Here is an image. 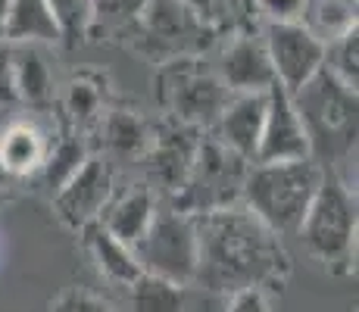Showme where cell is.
Segmentation results:
<instances>
[{"instance_id": "cell-1", "label": "cell", "mask_w": 359, "mask_h": 312, "mask_svg": "<svg viewBox=\"0 0 359 312\" xmlns=\"http://www.w3.org/2000/svg\"><path fill=\"white\" fill-rule=\"evenodd\" d=\"M197 228V275L194 287L212 294L285 290L291 281V253L285 240L253 216L244 203L194 216Z\"/></svg>"}, {"instance_id": "cell-2", "label": "cell", "mask_w": 359, "mask_h": 312, "mask_svg": "<svg viewBox=\"0 0 359 312\" xmlns=\"http://www.w3.org/2000/svg\"><path fill=\"white\" fill-rule=\"evenodd\" d=\"M291 100L309 135L313 159L337 175L356 156V91L319 69L306 85L291 91Z\"/></svg>"}, {"instance_id": "cell-3", "label": "cell", "mask_w": 359, "mask_h": 312, "mask_svg": "<svg viewBox=\"0 0 359 312\" xmlns=\"http://www.w3.org/2000/svg\"><path fill=\"white\" fill-rule=\"evenodd\" d=\"M322 169L316 159H294V163H253L247 172L241 203L269 225L278 238L297 234L316 191L322 184Z\"/></svg>"}, {"instance_id": "cell-4", "label": "cell", "mask_w": 359, "mask_h": 312, "mask_svg": "<svg viewBox=\"0 0 359 312\" xmlns=\"http://www.w3.org/2000/svg\"><path fill=\"white\" fill-rule=\"evenodd\" d=\"M356 191L325 169L319 191L297 228L303 247L328 275H350L356 269Z\"/></svg>"}, {"instance_id": "cell-5", "label": "cell", "mask_w": 359, "mask_h": 312, "mask_svg": "<svg viewBox=\"0 0 359 312\" xmlns=\"http://www.w3.org/2000/svg\"><path fill=\"white\" fill-rule=\"evenodd\" d=\"M250 165H253L250 159L238 156L225 144H219L212 135H203L184 184L169 200H160V203L172 206L178 212H188V216H203V212L238 206Z\"/></svg>"}, {"instance_id": "cell-6", "label": "cell", "mask_w": 359, "mask_h": 312, "mask_svg": "<svg viewBox=\"0 0 359 312\" xmlns=\"http://www.w3.org/2000/svg\"><path fill=\"white\" fill-rule=\"evenodd\" d=\"M156 94H160V107L165 109V119L191 125L197 131H210L231 97L219 72L206 69L194 57L165 62L156 75Z\"/></svg>"}, {"instance_id": "cell-7", "label": "cell", "mask_w": 359, "mask_h": 312, "mask_svg": "<svg viewBox=\"0 0 359 312\" xmlns=\"http://www.w3.org/2000/svg\"><path fill=\"white\" fill-rule=\"evenodd\" d=\"M131 250H135V259L141 266V272L160 275V278L184 284V287L194 284L197 228H194V216H188V212H178L172 206L160 203L147 234Z\"/></svg>"}, {"instance_id": "cell-8", "label": "cell", "mask_w": 359, "mask_h": 312, "mask_svg": "<svg viewBox=\"0 0 359 312\" xmlns=\"http://www.w3.org/2000/svg\"><path fill=\"white\" fill-rule=\"evenodd\" d=\"M200 137H203V131L172 119L154 125V137H150V147L144 154L141 165L147 172L144 182L150 184V191L160 200H169L184 184L191 163H194V154L200 147Z\"/></svg>"}, {"instance_id": "cell-9", "label": "cell", "mask_w": 359, "mask_h": 312, "mask_svg": "<svg viewBox=\"0 0 359 312\" xmlns=\"http://www.w3.org/2000/svg\"><path fill=\"white\" fill-rule=\"evenodd\" d=\"M116 191L113 165L103 154H91L79 172L53 194V216H57L69 231H81L85 225L100 219L107 200Z\"/></svg>"}, {"instance_id": "cell-10", "label": "cell", "mask_w": 359, "mask_h": 312, "mask_svg": "<svg viewBox=\"0 0 359 312\" xmlns=\"http://www.w3.org/2000/svg\"><path fill=\"white\" fill-rule=\"evenodd\" d=\"M262 44L272 60L275 81L285 91H297L300 85H306L325 60V44L316 41L300 22H266Z\"/></svg>"}, {"instance_id": "cell-11", "label": "cell", "mask_w": 359, "mask_h": 312, "mask_svg": "<svg viewBox=\"0 0 359 312\" xmlns=\"http://www.w3.org/2000/svg\"><path fill=\"white\" fill-rule=\"evenodd\" d=\"M294 159H313L309 135L303 128L291 91L275 81L266 91V119L253 163H294Z\"/></svg>"}, {"instance_id": "cell-12", "label": "cell", "mask_w": 359, "mask_h": 312, "mask_svg": "<svg viewBox=\"0 0 359 312\" xmlns=\"http://www.w3.org/2000/svg\"><path fill=\"white\" fill-rule=\"evenodd\" d=\"M216 72L231 94H266L275 85V69L266 44L250 34H241L225 47Z\"/></svg>"}, {"instance_id": "cell-13", "label": "cell", "mask_w": 359, "mask_h": 312, "mask_svg": "<svg viewBox=\"0 0 359 312\" xmlns=\"http://www.w3.org/2000/svg\"><path fill=\"white\" fill-rule=\"evenodd\" d=\"M156 210H160V197L150 191L147 182H135L128 187H116L97 222L113 238H119L122 244L135 247L147 234Z\"/></svg>"}, {"instance_id": "cell-14", "label": "cell", "mask_w": 359, "mask_h": 312, "mask_svg": "<svg viewBox=\"0 0 359 312\" xmlns=\"http://www.w3.org/2000/svg\"><path fill=\"white\" fill-rule=\"evenodd\" d=\"M262 119H266V94H231L210 135L253 163L262 135Z\"/></svg>"}, {"instance_id": "cell-15", "label": "cell", "mask_w": 359, "mask_h": 312, "mask_svg": "<svg viewBox=\"0 0 359 312\" xmlns=\"http://www.w3.org/2000/svg\"><path fill=\"white\" fill-rule=\"evenodd\" d=\"M53 137L47 128L29 119H13L0 128V163L13 178H32L44 169Z\"/></svg>"}, {"instance_id": "cell-16", "label": "cell", "mask_w": 359, "mask_h": 312, "mask_svg": "<svg viewBox=\"0 0 359 312\" xmlns=\"http://www.w3.org/2000/svg\"><path fill=\"white\" fill-rule=\"evenodd\" d=\"M79 234H81V247H85V253L91 256L94 269H97L113 287L126 290L128 284L141 275V266H137V259H135V250L128 244H122L119 238H113L100 222L85 225Z\"/></svg>"}, {"instance_id": "cell-17", "label": "cell", "mask_w": 359, "mask_h": 312, "mask_svg": "<svg viewBox=\"0 0 359 312\" xmlns=\"http://www.w3.org/2000/svg\"><path fill=\"white\" fill-rule=\"evenodd\" d=\"M94 131H100L103 147L113 156L137 159V163L144 159V154L150 147V137H154V125L144 119V116H137L135 109H116V107L103 109Z\"/></svg>"}, {"instance_id": "cell-18", "label": "cell", "mask_w": 359, "mask_h": 312, "mask_svg": "<svg viewBox=\"0 0 359 312\" xmlns=\"http://www.w3.org/2000/svg\"><path fill=\"white\" fill-rule=\"evenodd\" d=\"M13 50V81L22 107L44 109L53 103V72L47 66L41 44H10Z\"/></svg>"}, {"instance_id": "cell-19", "label": "cell", "mask_w": 359, "mask_h": 312, "mask_svg": "<svg viewBox=\"0 0 359 312\" xmlns=\"http://www.w3.org/2000/svg\"><path fill=\"white\" fill-rule=\"evenodd\" d=\"M141 22L165 44H178V41L191 44L197 41V34H203V22L182 0H147V6L141 10Z\"/></svg>"}, {"instance_id": "cell-20", "label": "cell", "mask_w": 359, "mask_h": 312, "mask_svg": "<svg viewBox=\"0 0 359 312\" xmlns=\"http://www.w3.org/2000/svg\"><path fill=\"white\" fill-rule=\"evenodd\" d=\"M6 44H60L47 0H10L6 13Z\"/></svg>"}, {"instance_id": "cell-21", "label": "cell", "mask_w": 359, "mask_h": 312, "mask_svg": "<svg viewBox=\"0 0 359 312\" xmlns=\"http://www.w3.org/2000/svg\"><path fill=\"white\" fill-rule=\"evenodd\" d=\"M300 25L322 44H331L341 34L359 29L356 0H306Z\"/></svg>"}, {"instance_id": "cell-22", "label": "cell", "mask_w": 359, "mask_h": 312, "mask_svg": "<svg viewBox=\"0 0 359 312\" xmlns=\"http://www.w3.org/2000/svg\"><path fill=\"white\" fill-rule=\"evenodd\" d=\"M131 312H188V287L141 272L126 287Z\"/></svg>"}, {"instance_id": "cell-23", "label": "cell", "mask_w": 359, "mask_h": 312, "mask_svg": "<svg viewBox=\"0 0 359 312\" xmlns=\"http://www.w3.org/2000/svg\"><path fill=\"white\" fill-rule=\"evenodd\" d=\"M66 119L72 122V131H91L97 119L107 109V91H103V81L91 72L75 75L66 85Z\"/></svg>"}, {"instance_id": "cell-24", "label": "cell", "mask_w": 359, "mask_h": 312, "mask_svg": "<svg viewBox=\"0 0 359 312\" xmlns=\"http://www.w3.org/2000/svg\"><path fill=\"white\" fill-rule=\"evenodd\" d=\"M91 156V147H88L85 135L81 131H60L50 144V154H47L44 169L38 172L44 178V184L50 187V194H57L75 172L85 165V159Z\"/></svg>"}, {"instance_id": "cell-25", "label": "cell", "mask_w": 359, "mask_h": 312, "mask_svg": "<svg viewBox=\"0 0 359 312\" xmlns=\"http://www.w3.org/2000/svg\"><path fill=\"white\" fill-rule=\"evenodd\" d=\"M47 10H50L53 22H57L60 44L66 47L85 44L94 22H97L94 0H47Z\"/></svg>"}, {"instance_id": "cell-26", "label": "cell", "mask_w": 359, "mask_h": 312, "mask_svg": "<svg viewBox=\"0 0 359 312\" xmlns=\"http://www.w3.org/2000/svg\"><path fill=\"white\" fill-rule=\"evenodd\" d=\"M322 69L331 72L344 88L356 91L359 88V29L341 34L331 44H325V60Z\"/></svg>"}, {"instance_id": "cell-27", "label": "cell", "mask_w": 359, "mask_h": 312, "mask_svg": "<svg viewBox=\"0 0 359 312\" xmlns=\"http://www.w3.org/2000/svg\"><path fill=\"white\" fill-rule=\"evenodd\" d=\"M50 312H119V309L88 287H66L50 300Z\"/></svg>"}, {"instance_id": "cell-28", "label": "cell", "mask_w": 359, "mask_h": 312, "mask_svg": "<svg viewBox=\"0 0 359 312\" xmlns=\"http://www.w3.org/2000/svg\"><path fill=\"white\" fill-rule=\"evenodd\" d=\"M306 0H257L266 22H300Z\"/></svg>"}, {"instance_id": "cell-29", "label": "cell", "mask_w": 359, "mask_h": 312, "mask_svg": "<svg viewBox=\"0 0 359 312\" xmlns=\"http://www.w3.org/2000/svg\"><path fill=\"white\" fill-rule=\"evenodd\" d=\"M16 81H13V50L6 41H0V107H16Z\"/></svg>"}, {"instance_id": "cell-30", "label": "cell", "mask_w": 359, "mask_h": 312, "mask_svg": "<svg viewBox=\"0 0 359 312\" xmlns=\"http://www.w3.org/2000/svg\"><path fill=\"white\" fill-rule=\"evenodd\" d=\"M225 312H272V306H269L266 294H259V290H244V294L229 297Z\"/></svg>"}, {"instance_id": "cell-31", "label": "cell", "mask_w": 359, "mask_h": 312, "mask_svg": "<svg viewBox=\"0 0 359 312\" xmlns=\"http://www.w3.org/2000/svg\"><path fill=\"white\" fill-rule=\"evenodd\" d=\"M147 0H94L97 13H116V16H141Z\"/></svg>"}, {"instance_id": "cell-32", "label": "cell", "mask_w": 359, "mask_h": 312, "mask_svg": "<svg viewBox=\"0 0 359 312\" xmlns=\"http://www.w3.org/2000/svg\"><path fill=\"white\" fill-rule=\"evenodd\" d=\"M6 13H10V0H0V41L6 38Z\"/></svg>"}, {"instance_id": "cell-33", "label": "cell", "mask_w": 359, "mask_h": 312, "mask_svg": "<svg viewBox=\"0 0 359 312\" xmlns=\"http://www.w3.org/2000/svg\"><path fill=\"white\" fill-rule=\"evenodd\" d=\"M13 182H16V178H13V175H10V172H6V169H4V163H0V194H4V191H6V187H13Z\"/></svg>"}]
</instances>
